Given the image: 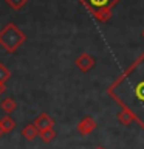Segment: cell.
I'll return each instance as SVG.
<instances>
[{"instance_id":"1","label":"cell","mask_w":144,"mask_h":149,"mask_svg":"<svg viewBox=\"0 0 144 149\" xmlns=\"http://www.w3.org/2000/svg\"><path fill=\"white\" fill-rule=\"evenodd\" d=\"M109 93L144 127V54L110 87Z\"/></svg>"},{"instance_id":"16","label":"cell","mask_w":144,"mask_h":149,"mask_svg":"<svg viewBox=\"0 0 144 149\" xmlns=\"http://www.w3.org/2000/svg\"><path fill=\"white\" fill-rule=\"evenodd\" d=\"M98 149H104V148H98Z\"/></svg>"},{"instance_id":"10","label":"cell","mask_w":144,"mask_h":149,"mask_svg":"<svg viewBox=\"0 0 144 149\" xmlns=\"http://www.w3.org/2000/svg\"><path fill=\"white\" fill-rule=\"evenodd\" d=\"M118 120H119L123 124L127 126V124H130V123H132V121L135 120V116L130 113L129 110H125V109H124L123 112H121V113H118Z\"/></svg>"},{"instance_id":"4","label":"cell","mask_w":144,"mask_h":149,"mask_svg":"<svg viewBox=\"0 0 144 149\" xmlns=\"http://www.w3.org/2000/svg\"><path fill=\"white\" fill-rule=\"evenodd\" d=\"M76 67L81 70V72H88L90 68L95 67V59H93L88 53H82L76 59Z\"/></svg>"},{"instance_id":"11","label":"cell","mask_w":144,"mask_h":149,"mask_svg":"<svg viewBox=\"0 0 144 149\" xmlns=\"http://www.w3.org/2000/svg\"><path fill=\"white\" fill-rule=\"evenodd\" d=\"M39 137L42 138V141L44 143H50L51 140L56 137V132L53 129H46V130H40L39 132Z\"/></svg>"},{"instance_id":"3","label":"cell","mask_w":144,"mask_h":149,"mask_svg":"<svg viewBox=\"0 0 144 149\" xmlns=\"http://www.w3.org/2000/svg\"><path fill=\"white\" fill-rule=\"evenodd\" d=\"M81 2L98 20L107 22L111 17V8L119 0H81Z\"/></svg>"},{"instance_id":"7","label":"cell","mask_w":144,"mask_h":149,"mask_svg":"<svg viewBox=\"0 0 144 149\" xmlns=\"http://www.w3.org/2000/svg\"><path fill=\"white\" fill-rule=\"evenodd\" d=\"M22 135L25 137L26 140H34L36 137H39V129L36 127V124L33 123V124H28V126H25L23 127V130H22Z\"/></svg>"},{"instance_id":"5","label":"cell","mask_w":144,"mask_h":149,"mask_svg":"<svg viewBox=\"0 0 144 149\" xmlns=\"http://www.w3.org/2000/svg\"><path fill=\"white\" fill-rule=\"evenodd\" d=\"M76 129H78V132L81 135H88L91 130L96 129V121L93 118H90V116H85V118H82L81 121H79Z\"/></svg>"},{"instance_id":"14","label":"cell","mask_w":144,"mask_h":149,"mask_svg":"<svg viewBox=\"0 0 144 149\" xmlns=\"http://www.w3.org/2000/svg\"><path fill=\"white\" fill-rule=\"evenodd\" d=\"M5 90H6V87H5V82H0V95H3Z\"/></svg>"},{"instance_id":"6","label":"cell","mask_w":144,"mask_h":149,"mask_svg":"<svg viewBox=\"0 0 144 149\" xmlns=\"http://www.w3.org/2000/svg\"><path fill=\"white\" fill-rule=\"evenodd\" d=\"M34 124H36V127L39 129V132H40V130L53 129V126H54V121L51 120V118H50V116L46 115V113H40V115L36 118Z\"/></svg>"},{"instance_id":"12","label":"cell","mask_w":144,"mask_h":149,"mask_svg":"<svg viewBox=\"0 0 144 149\" xmlns=\"http://www.w3.org/2000/svg\"><path fill=\"white\" fill-rule=\"evenodd\" d=\"M9 76H11V72L0 62V82H6L9 79Z\"/></svg>"},{"instance_id":"13","label":"cell","mask_w":144,"mask_h":149,"mask_svg":"<svg viewBox=\"0 0 144 149\" xmlns=\"http://www.w3.org/2000/svg\"><path fill=\"white\" fill-rule=\"evenodd\" d=\"M5 2H6L12 9H20V8H23L26 5L28 0H5Z\"/></svg>"},{"instance_id":"15","label":"cell","mask_w":144,"mask_h":149,"mask_svg":"<svg viewBox=\"0 0 144 149\" xmlns=\"http://www.w3.org/2000/svg\"><path fill=\"white\" fill-rule=\"evenodd\" d=\"M2 134H5V130H3V126H2V123H0V137H2Z\"/></svg>"},{"instance_id":"17","label":"cell","mask_w":144,"mask_h":149,"mask_svg":"<svg viewBox=\"0 0 144 149\" xmlns=\"http://www.w3.org/2000/svg\"><path fill=\"white\" fill-rule=\"evenodd\" d=\"M143 37H144V31H143Z\"/></svg>"},{"instance_id":"9","label":"cell","mask_w":144,"mask_h":149,"mask_svg":"<svg viewBox=\"0 0 144 149\" xmlns=\"http://www.w3.org/2000/svg\"><path fill=\"white\" fill-rule=\"evenodd\" d=\"M0 123H2L5 132H11V130H12L14 127H16V121H14L9 115L3 116V118H0Z\"/></svg>"},{"instance_id":"2","label":"cell","mask_w":144,"mask_h":149,"mask_svg":"<svg viewBox=\"0 0 144 149\" xmlns=\"http://www.w3.org/2000/svg\"><path fill=\"white\" fill-rule=\"evenodd\" d=\"M25 33L19 30L17 25H14V23H8L0 30V45L9 53H14L25 42Z\"/></svg>"},{"instance_id":"8","label":"cell","mask_w":144,"mask_h":149,"mask_svg":"<svg viewBox=\"0 0 144 149\" xmlns=\"http://www.w3.org/2000/svg\"><path fill=\"white\" fill-rule=\"evenodd\" d=\"M17 107V102L12 100V98H5V100L2 101V110L6 112V113H11V112L16 110Z\"/></svg>"}]
</instances>
